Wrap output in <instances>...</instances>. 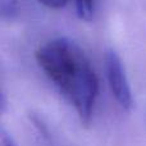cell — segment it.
Instances as JSON below:
<instances>
[{
	"mask_svg": "<svg viewBox=\"0 0 146 146\" xmlns=\"http://www.w3.org/2000/svg\"><path fill=\"white\" fill-rule=\"evenodd\" d=\"M38 67L73 106L80 121L88 124L99 94V80L86 53L74 41L58 37L38 46Z\"/></svg>",
	"mask_w": 146,
	"mask_h": 146,
	"instance_id": "1",
	"label": "cell"
},
{
	"mask_svg": "<svg viewBox=\"0 0 146 146\" xmlns=\"http://www.w3.org/2000/svg\"><path fill=\"white\" fill-rule=\"evenodd\" d=\"M104 62H105L106 78L114 99L122 109L127 111L131 110L133 106L132 90L121 56L115 50L108 49L104 55Z\"/></svg>",
	"mask_w": 146,
	"mask_h": 146,
	"instance_id": "2",
	"label": "cell"
},
{
	"mask_svg": "<svg viewBox=\"0 0 146 146\" xmlns=\"http://www.w3.org/2000/svg\"><path fill=\"white\" fill-rule=\"evenodd\" d=\"M96 1L98 0H74L76 12H77L78 18L83 21L92 19L96 8Z\"/></svg>",
	"mask_w": 146,
	"mask_h": 146,
	"instance_id": "3",
	"label": "cell"
},
{
	"mask_svg": "<svg viewBox=\"0 0 146 146\" xmlns=\"http://www.w3.org/2000/svg\"><path fill=\"white\" fill-rule=\"evenodd\" d=\"M18 13V0H0V14L4 19H13Z\"/></svg>",
	"mask_w": 146,
	"mask_h": 146,
	"instance_id": "4",
	"label": "cell"
},
{
	"mask_svg": "<svg viewBox=\"0 0 146 146\" xmlns=\"http://www.w3.org/2000/svg\"><path fill=\"white\" fill-rule=\"evenodd\" d=\"M37 1L49 9H62L67 5L68 0H37Z\"/></svg>",
	"mask_w": 146,
	"mask_h": 146,
	"instance_id": "5",
	"label": "cell"
},
{
	"mask_svg": "<svg viewBox=\"0 0 146 146\" xmlns=\"http://www.w3.org/2000/svg\"><path fill=\"white\" fill-rule=\"evenodd\" d=\"M0 146H17L13 137L4 128L0 129Z\"/></svg>",
	"mask_w": 146,
	"mask_h": 146,
	"instance_id": "6",
	"label": "cell"
}]
</instances>
